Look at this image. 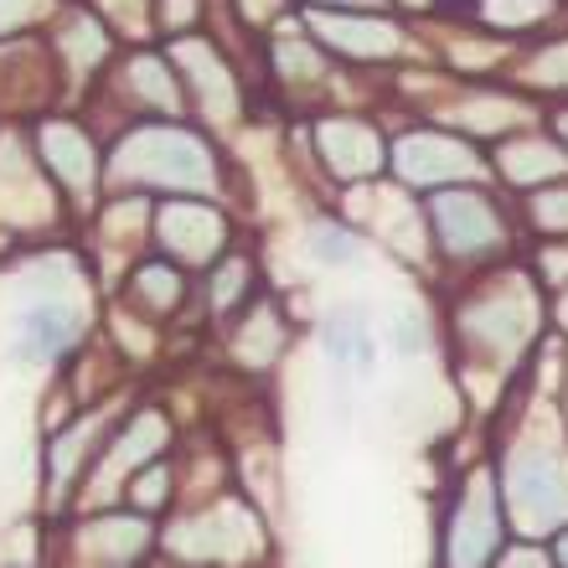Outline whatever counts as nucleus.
I'll use <instances>...</instances> for the list:
<instances>
[{
  "instance_id": "nucleus-7",
  "label": "nucleus",
  "mask_w": 568,
  "mask_h": 568,
  "mask_svg": "<svg viewBox=\"0 0 568 568\" xmlns=\"http://www.w3.org/2000/svg\"><path fill=\"white\" fill-rule=\"evenodd\" d=\"M311 248H315V258L342 264V258L352 254V239H346V233H336V227H315V233H311Z\"/></svg>"
},
{
  "instance_id": "nucleus-1",
  "label": "nucleus",
  "mask_w": 568,
  "mask_h": 568,
  "mask_svg": "<svg viewBox=\"0 0 568 568\" xmlns=\"http://www.w3.org/2000/svg\"><path fill=\"white\" fill-rule=\"evenodd\" d=\"M124 165H135V171H145V176L186 181V186H196V181L207 176V155H202V150H196L186 135H176V130H161V135L130 140V150H124Z\"/></svg>"
},
{
  "instance_id": "nucleus-3",
  "label": "nucleus",
  "mask_w": 568,
  "mask_h": 568,
  "mask_svg": "<svg viewBox=\"0 0 568 568\" xmlns=\"http://www.w3.org/2000/svg\"><path fill=\"white\" fill-rule=\"evenodd\" d=\"M78 336V315L68 311V305H37V311L27 315V326H21V357H58L62 346H73Z\"/></svg>"
},
{
  "instance_id": "nucleus-2",
  "label": "nucleus",
  "mask_w": 568,
  "mask_h": 568,
  "mask_svg": "<svg viewBox=\"0 0 568 568\" xmlns=\"http://www.w3.org/2000/svg\"><path fill=\"white\" fill-rule=\"evenodd\" d=\"M434 217H439V233H445V243L455 254H476V248L496 243V217L480 207L476 196H445L434 207Z\"/></svg>"
},
{
  "instance_id": "nucleus-5",
  "label": "nucleus",
  "mask_w": 568,
  "mask_h": 568,
  "mask_svg": "<svg viewBox=\"0 0 568 568\" xmlns=\"http://www.w3.org/2000/svg\"><path fill=\"white\" fill-rule=\"evenodd\" d=\"M326 346H331V357L367 362V336H362V315H331V321H326Z\"/></svg>"
},
{
  "instance_id": "nucleus-6",
  "label": "nucleus",
  "mask_w": 568,
  "mask_h": 568,
  "mask_svg": "<svg viewBox=\"0 0 568 568\" xmlns=\"http://www.w3.org/2000/svg\"><path fill=\"white\" fill-rule=\"evenodd\" d=\"M326 37L336 42H367V52H393V31L388 27H346V21H321Z\"/></svg>"
},
{
  "instance_id": "nucleus-8",
  "label": "nucleus",
  "mask_w": 568,
  "mask_h": 568,
  "mask_svg": "<svg viewBox=\"0 0 568 568\" xmlns=\"http://www.w3.org/2000/svg\"><path fill=\"white\" fill-rule=\"evenodd\" d=\"M558 554H564V564H568V538H564V548H558Z\"/></svg>"
},
{
  "instance_id": "nucleus-4",
  "label": "nucleus",
  "mask_w": 568,
  "mask_h": 568,
  "mask_svg": "<svg viewBox=\"0 0 568 568\" xmlns=\"http://www.w3.org/2000/svg\"><path fill=\"white\" fill-rule=\"evenodd\" d=\"M460 171H470V155L455 150L449 140H414V145H404V176L434 181V176H460Z\"/></svg>"
}]
</instances>
